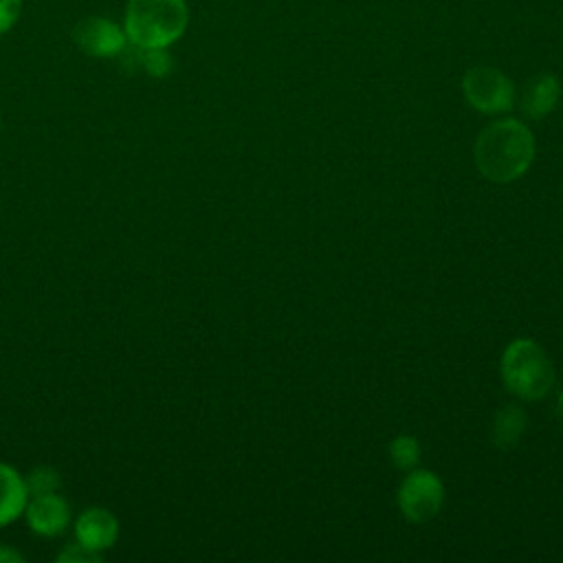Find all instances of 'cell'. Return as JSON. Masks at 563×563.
<instances>
[{
	"label": "cell",
	"instance_id": "obj_17",
	"mask_svg": "<svg viewBox=\"0 0 563 563\" xmlns=\"http://www.w3.org/2000/svg\"><path fill=\"white\" fill-rule=\"evenodd\" d=\"M24 554H20L11 545H0V563H24Z\"/></svg>",
	"mask_w": 563,
	"mask_h": 563
},
{
	"label": "cell",
	"instance_id": "obj_8",
	"mask_svg": "<svg viewBox=\"0 0 563 563\" xmlns=\"http://www.w3.org/2000/svg\"><path fill=\"white\" fill-rule=\"evenodd\" d=\"M75 539L88 550L106 552L119 539V519L103 506L86 508L75 519Z\"/></svg>",
	"mask_w": 563,
	"mask_h": 563
},
{
	"label": "cell",
	"instance_id": "obj_12",
	"mask_svg": "<svg viewBox=\"0 0 563 563\" xmlns=\"http://www.w3.org/2000/svg\"><path fill=\"white\" fill-rule=\"evenodd\" d=\"M523 427H526V418L519 409L506 407L504 411H499L497 422H495V442H497V446L510 449L512 444H517Z\"/></svg>",
	"mask_w": 563,
	"mask_h": 563
},
{
	"label": "cell",
	"instance_id": "obj_14",
	"mask_svg": "<svg viewBox=\"0 0 563 563\" xmlns=\"http://www.w3.org/2000/svg\"><path fill=\"white\" fill-rule=\"evenodd\" d=\"M57 563H99L101 561V552H95V550H88L86 545H81L77 539L73 543H66L57 556H55Z\"/></svg>",
	"mask_w": 563,
	"mask_h": 563
},
{
	"label": "cell",
	"instance_id": "obj_3",
	"mask_svg": "<svg viewBox=\"0 0 563 563\" xmlns=\"http://www.w3.org/2000/svg\"><path fill=\"white\" fill-rule=\"evenodd\" d=\"M501 376L512 394L534 400L545 396L552 387L554 369L534 341L521 339L510 343L504 352Z\"/></svg>",
	"mask_w": 563,
	"mask_h": 563
},
{
	"label": "cell",
	"instance_id": "obj_7",
	"mask_svg": "<svg viewBox=\"0 0 563 563\" xmlns=\"http://www.w3.org/2000/svg\"><path fill=\"white\" fill-rule=\"evenodd\" d=\"M31 532L40 537H59L70 523V506L59 493L29 497L24 508Z\"/></svg>",
	"mask_w": 563,
	"mask_h": 563
},
{
	"label": "cell",
	"instance_id": "obj_10",
	"mask_svg": "<svg viewBox=\"0 0 563 563\" xmlns=\"http://www.w3.org/2000/svg\"><path fill=\"white\" fill-rule=\"evenodd\" d=\"M559 95H561V86L554 75L532 77L523 88L521 108L530 119H543L554 110Z\"/></svg>",
	"mask_w": 563,
	"mask_h": 563
},
{
	"label": "cell",
	"instance_id": "obj_2",
	"mask_svg": "<svg viewBox=\"0 0 563 563\" xmlns=\"http://www.w3.org/2000/svg\"><path fill=\"white\" fill-rule=\"evenodd\" d=\"M185 0H128L123 31L139 48H169L187 29Z\"/></svg>",
	"mask_w": 563,
	"mask_h": 563
},
{
	"label": "cell",
	"instance_id": "obj_1",
	"mask_svg": "<svg viewBox=\"0 0 563 563\" xmlns=\"http://www.w3.org/2000/svg\"><path fill=\"white\" fill-rule=\"evenodd\" d=\"M532 158L534 139L530 130L515 119L495 121L477 136L475 163L488 180H515L530 167Z\"/></svg>",
	"mask_w": 563,
	"mask_h": 563
},
{
	"label": "cell",
	"instance_id": "obj_16",
	"mask_svg": "<svg viewBox=\"0 0 563 563\" xmlns=\"http://www.w3.org/2000/svg\"><path fill=\"white\" fill-rule=\"evenodd\" d=\"M22 0H0V35L9 33L20 18Z\"/></svg>",
	"mask_w": 563,
	"mask_h": 563
},
{
	"label": "cell",
	"instance_id": "obj_13",
	"mask_svg": "<svg viewBox=\"0 0 563 563\" xmlns=\"http://www.w3.org/2000/svg\"><path fill=\"white\" fill-rule=\"evenodd\" d=\"M24 484H26L29 497L46 495V493H59L62 475H59L57 468L42 464V466H35V468L29 471V475L24 477Z\"/></svg>",
	"mask_w": 563,
	"mask_h": 563
},
{
	"label": "cell",
	"instance_id": "obj_9",
	"mask_svg": "<svg viewBox=\"0 0 563 563\" xmlns=\"http://www.w3.org/2000/svg\"><path fill=\"white\" fill-rule=\"evenodd\" d=\"M29 490L24 477L11 466L0 462V528L13 523L24 515Z\"/></svg>",
	"mask_w": 563,
	"mask_h": 563
},
{
	"label": "cell",
	"instance_id": "obj_5",
	"mask_svg": "<svg viewBox=\"0 0 563 563\" xmlns=\"http://www.w3.org/2000/svg\"><path fill=\"white\" fill-rule=\"evenodd\" d=\"M73 42L84 55L97 59L119 57L130 46L123 26L101 15L81 18L73 29Z\"/></svg>",
	"mask_w": 563,
	"mask_h": 563
},
{
	"label": "cell",
	"instance_id": "obj_15",
	"mask_svg": "<svg viewBox=\"0 0 563 563\" xmlns=\"http://www.w3.org/2000/svg\"><path fill=\"white\" fill-rule=\"evenodd\" d=\"M391 457L396 462V466L400 468H409L416 464L418 460V444L413 438H396L391 442Z\"/></svg>",
	"mask_w": 563,
	"mask_h": 563
},
{
	"label": "cell",
	"instance_id": "obj_6",
	"mask_svg": "<svg viewBox=\"0 0 563 563\" xmlns=\"http://www.w3.org/2000/svg\"><path fill=\"white\" fill-rule=\"evenodd\" d=\"M398 501L409 521L422 523L438 512L442 504V484L433 473L416 471L402 482Z\"/></svg>",
	"mask_w": 563,
	"mask_h": 563
},
{
	"label": "cell",
	"instance_id": "obj_11",
	"mask_svg": "<svg viewBox=\"0 0 563 563\" xmlns=\"http://www.w3.org/2000/svg\"><path fill=\"white\" fill-rule=\"evenodd\" d=\"M132 48H134V55H128V48L123 51V55H128L130 62H134L139 68H143L150 77L163 79L172 73L174 59L167 48H139V46H132Z\"/></svg>",
	"mask_w": 563,
	"mask_h": 563
},
{
	"label": "cell",
	"instance_id": "obj_4",
	"mask_svg": "<svg viewBox=\"0 0 563 563\" xmlns=\"http://www.w3.org/2000/svg\"><path fill=\"white\" fill-rule=\"evenodd\" d=\"M462 92L475 110L488 114L506 112L515 101L512 81L501 70L490 66H475L466 70L462 79Z\"/></svg>",
	"mask_w": 563,
	"mask_h": 563
}]
</instances>
